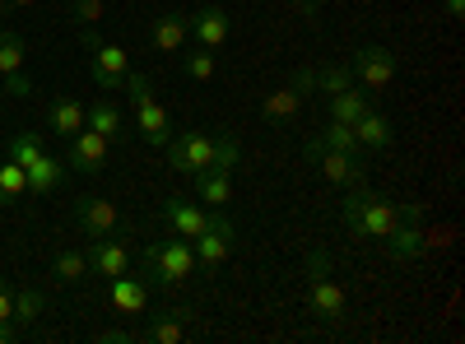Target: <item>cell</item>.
<instances>
[{
    "instance_id": "cell-1",
    "label": "cell",
    "mask_w": 465,
    "mask_h": 344,
    "mask_svg": "<svg viewBox=\"0 0 465 344\" xmlns=\"http://www.w3.org/2000/svg\"><path fill=\"white\" fill-rule=\"evenodd\" d=\"M340 214H344V228H349L354 238H377V242H381V238L405 219V205L381 201L377 191H368V186H349Z\"/></svg>"
},
{
    "instance_id": "cell-2",
    "label": "cell",
    "mask_w": 465,
    "mask_h": 344,
    "mask_svg": "<svg viewBox=\"0 0 465 344\" xmlns=\"http://www.w3.org/2000/svg\"><path fill=\"white\" fill-rule=\"evenodd\" d=\"M140 275L149 280V289H177L196 275V251H191L186 238H163V242H149L140 256Z\"/></svg>"
},
{
    "instance_id": "cell-3",
    "label": "cell",
    "mask_w": 465,
    "mask_h": 344,
    "mask_svg": "<svg viewBox=\"0 0 465 344\" xmlns=\"http://www.w3.org/2000/svg\"><path fill=\"white\" fill-rule=\"evenodd\" d=\"M307 308L322 321H340L344 317V289L331 280V256L326 247L307 251Z\"/></svg>"
},
{
    "instance_id": "cell-4",
    "label": "cell",
    "mask_w": 465,
    "mask_h": 344,
    "mask_svg": "<svg viewBox=\"0 0 465 344\" xmlns=\"http://www.w3.org/2000/svg\"><path fill=\"white\" fill-rule=\"evenodd\" d=\"M302 154L331 186H368V168H363L359 154H340V149H326L322 140H307Z\"/></svg>"
},
{
    "instance_id": "cell-5",
    "label": "cell",
    "mask_w": 465,
    "mask_h": 344,
    "mask_svg": "<svg viewBox=\"0 0 465 344\" xmlns=\"http://www.w3.org/2000/svg\"><path fill=\"white\" fill-rule=\"evenodd\" d=\"M80 43L89 47V74H94V84H103V89H122L126 70H131V61H126V47L103 43V37H98L94 28H84V33H80Z\"/></svg>"
},
{
    "instance_id": "cell-6",
    "label": "cell",
    "mask_w": 465,
    "mask_h": 344,
    "mask_svg": "<svg viewBox=\"0 0 465 344\" xmlns=\"http://www.w3.org/2000/svg\"><path fill=\"white\" fill-rule=\"evenodd\" d=\"M349 74H354V84L368 89V93H386L396 80V56L386 52L381 43H368L359 47L354 56H349Z\"/></svg>"
},
{
    "instance_id": "cell-7",
    "label": "cell",
    "mask_w": 465,
    "mask_h": 344,
    "mask_svg": "<svg viewBox=\"0 0 465 344\" xmlns=\"http://www.w3.org/2000/svg\"><path fill=\"white\" fill-rule=\"evenodd\" d=\"M163 149H168V168H173V172L196 177V172H205V168L214 163L219 140H214V135H205V131H182V135H177V140H168Z\"/></svg>"
},
{
    "instance_id": "cell-8",
    "label": "cell",
    "mask_w": 465,
    "mask_h": 344,
    "mask_svg": "<svg viewBox=\"0 0 465 344\" xmlns=\"http://www.w3.org/2000/svg\"><path fill=\"white\" fill-rule=\"evenodd\" d=\"M232 242H238V228H232V219H223L219 210L210 214V223H205V233L196 238V265H205V270H219V265L232 256Z\"/></svg>"
},
{
    "instance_id": "cell-9",
    "label": "cell",
    "mask_w": 465,
    "mask_h": 344,
    "mask_svg": "<svg viewBox=\"0 0 465 344\" xmlns=\"http://www.w3.org/2000/svg\"><path fill=\"white\" fill-rule=\"evenodd\" d=\"M317 93V80H312V70H298L293 80L284 84V89H275L265 103H261V117L265 122H289V117H298V107Z\"/></svg>"
},
{
    "instance_id": "cell-10",
    "label": "cell",
    "mask_w": 465,
    "mask_h": 344,
    "mask_svg": "<svg viewBox=\"0 0 465 344\" xmlns=\"http://www.w3.org/2000/svg\"><path fill=\"white\" fill-rule=\"evenodd\" d=\"M107 149H112V140L107 135H98V131H74L70 135V149H65V163L74 168V172H103L107 168Z\"/></svg>"
},
{
    "instance_id": "cell-11",
    "label": "cell",
    "mask_w": 465,
    "mask_h": 344,
    "mask_svg": "<svg viewBox=\"0 0 465 344\" xmlns=\"http://www.w3.org/2000/svg\"><path fill=\"white\" fill-rule=\"evenodd\" d=\"M84 256H89V275H103V280H116V275H126V270H131V247H126V242H116L112 233L94 238Z\"/></svg>"
},
{
    "instance_id": "cell-12",
    "label": "cell",
    "mask_w": 465,
    "mask_h": 344,
    "mask_svg": "<svg viewBox=\"0 0 465 344\" xmlns=\"http://www.w3.org/2000/svg\"><path fill=\"white\" fill-rule=\"evenodd\" d=\"M107 302H112V312H122V317H140L149 308V280L131 275V270L107 280Z\"/></svg>"
},
{
    "instance_id": "cell-13",
    "label": "cell",
    "mask_w": 465,
    "mask_h": 344,
    "mask_svg": "<svg viewBox=\"0 0 465 344\" xmlns=\"http://www.w3.org/2000/svg\"><path fill=\"white\" fill-rule=\"evenodd\" d=\"M74 219H80L89 238H103V233L122 228V210H116V201H103V196H80L74 201Z\"/></svg>"
},
{
    "instance_id": "cell-14",
    "label": "cell",
    "mask_w": 465,
    "mask_h": 344,
    "mask_svg": "<svg viewBox=\"0 0 465 344\" xmlns=\"http://www.w3.org/2000/svg\"><path fill=\"white\" fill-rule=\"evenodd\" d=\"M186 24H191V37H196V47H210V52H219L223 43H228V10L223 5H201L196 15H186Z\"/></svg>"
},
{
    "instance_id": "cell-15",
    "label": "cell",
    "mask_w": 465,
    "mask_h": 344,
    "mask_svg": "<svg viewBox=\"0 0 465 344\" xmlns=\"http://www.w3.org/2000/svg\"><path fill=\"white\" fill-rule=\"evenodd\" d=\"M163 223L173 228L177 238L196 242L205 233V223H210V210L205 205H191V201H163Z\"/></svg>"
},
{
    "instance_id": "cell-16",
    "label": "cell",
    "mask_w": 465,
    "mask_h": 344,
    "mask_svg": "<svg viewBox=\"0 0 465 344\" xmlns=\"http://www.w3.org/2000/svg\"><path fill=\"white\" fill-rule=\"evenodd\" d=\"M149 43H153V52H163V56L186 52V43H191V24H186V15H159V19L149 24Z\"/></svg>"
},
{
    "instance_id": "cell-17",
    "label": "cell",
    "mask_w": 465,
    "mask_h": 344,
    "mask_svg": "<svg viewBox=\"0 0 465 344\" xmlns=\"http://www.w3.org/2000/svg\"><path fill=\"white\" fill-rule=\"evenodd\" d=\"M84 103L80 98H70V93H61V98H52L47 103V126H52V135H61V140H70L74 131H84Z\"/></svg>"
},
{
    "instance_id": "cell-18",
    "label": "cell",
    "mask_w": 465,
    "mask_h": 344,
    "mask_svg": "<svg viewBox=\"0 0 465 344\" xmlns=\"http://www.w3.org/2000/svg\"><path fill=\"white\" fill-rule=\"evenodd\" d=\"M135 126H140V135H144L149 144H159V149H163V144L173 140V112H168L163 103H153V98H149V103L135 107Z\"/></svg>"
},
{
    "instance_id": "cell-19",
    "label": "cell",
    "mask_w": 465,
    "mask_h": 344,
    "mask_svg": "<svg viewBox=\"0 0 465 344\" xmlns=\"http://www.w3.org/2000/svg\"><path fill=\"white\" fill-rule=\"evenodd\" d=\"M24 172H28V191H33V196H56L61 182H65V159L43 154L37 163H28Z\"/></svg>"
},
{
    "instance_id": "cell-20",
    "label": "cell",
    "mask_w": 465,
    "mask_h": 344,
    "mask_svg": "<svg viewBox=\"0 0 465 344\" xmlns=\"http://www.w3.org/2000/svg\"><path fill=\"white\" fill-rule=\"evenodd\" d=\"M363 112H372V93L359 89V84H349L331 98V122H340V126H354Z\"/></svg>"
},
{
    "instance_id": "cell-21",
    "label": "cell",
    "mask_w": 465,
    "mask_h": 344,
    "mask_svg": "<svg viewBox=\"0 0 465 344\" xmlns=\"http://www.w3.org/2000/svg\"><path fill=\"white\" fill-rule=\"evenodd\" d=\"M354 140H359V149H386L396 140V126H391V117H381V112L372 107L354 122Z\"/></svg>"
},
{
    "instance_id": "cell-22",
    "label": "cell",
    "mask_w": 465,
    "mask_h": 344,
    "mask_svg": "<svg viewBox=\"0 0 465 344\" xmlns=\"http://www.w3.org/2000/svg\"><path fill=\"white\" fill-rule=\"evenodd\" d=\"M196 196L205 201V205H228L232 201V172H223V168H205V172H196Z\"/></svg>"
},
{
    "instance_id": "cell-23",
    "label": "cell",
    "mask_w": 465,
    "mask_h": 344,
    "mask_svg": "<svg viewBox=\"0 0 465 344\" xmlns=\"http://www.w3.org/2000/svg\"><path fill=\"white\" fill-rule=\"evenodd\" d=\"M182 335H186V308H182V312L149 317V326L140 330V339H149V344H177Z\"/></svg>"
},
{
    "instance_id": "cell-24",
    "label": "cell",
    "mask_w": 465,
    "mask_h": 344,
    "mask_svg": "<svg viewBox=\"0 0 465 344\" xmlns=\"http://www.w3.org/2000/svg\"><path fill=\"white\" fill-rule=\"evenodd\" d=\"M24 196H28V172L15 159H5L0 163V205H19Z\"/></svg>"
},
{
    "instance_id": "cell-25",
    "label": "cell",
    "mask_w": 465,
    "mask_h": 344,
    "mask_svg": "<svg viewBox=\"0 0 465 344\" xmlns=\"http://www.w3.org/2000/svg\"><path fill=\"white\" fill-rule=\"evenodd\" d=\"M84 126H89V131H98V135H107V140H116V135L126 131V126H122V112H116L112 103H103V98L84 112Z\"/></svg>"
},
{
    "instance_id": "cell-26",
    "label": "cell",
    "mask_w": 465,
    "mask_h": 344,
    "mask_svg": "<svg viewBox=\"0 0 465 344\" xmlns=\"http://www.w3.org/2000/svg\"><path fill=\"white\" fill-rule=\"evenodd\" d=\"M52 275L61 280V284H80L84 275H89V256L84 251H56V260H52Z\"/></svg>"
},
{
    "instance_id": "cell-27",
    "label": "cell",
    "mask_w": 465,
    "mask_h": 344,
    "mask_svg": "<svg viewBox=\"0 0 465 344\" xmlns=\"http://www.w3.org/2000/svg\"><path fill=\"white\" fill-rule=\"evenodd\" d=\"M43 308H47L43 289H19V293H15V326H19V330H28L37 317H43Z\"/></svg>"
},
{
    "instance_id": "cell-28",
    "label": "cell",
    "mask_w": 465,
    "mask_h": 344,
    "mask_svg": "<svg viewBox=\"0 0 465 344\" xmlns=\"http://www.w3.org/2000/svg\"><path fill=\"white\" fill-rule=\"evenodd\" d=\"M182 65H186V74H191L196 84L214 80V70H219V61H214L210 47H191V52H182Z\"/></svg>"
},
{
    "instance_id": "cell-29",
    "label": "cell",
    "mask_w": 465,
    "mask_h": 344,
    "mask_svg": "<svg viewBox=\"0 0 465 344\" xmlns=\"http://www.w3.org/2000/svg\"><path fill=\"white\" fill-rule=\"evenodd\" d=\"M43 154H47V149H43V140H37L33 131H15V135H10V159H15L19 168L37 163V159H43Z\"/></svg>"
},
{
    "instance_id": "cell-30",
    "label": "cell",
    "mask_w": 465,
    "mask_h": 344,
    "mask_svg": "<svg viewBox=\"0 0 465 344\" xmlns=\"http://www.w3.org/2000/svg\"><path fill=\"white\" fill-rule=\"evenodd\" d=\"M24 56H28L24 37L19 33H0V80L15 74V70H24Z\"/></svg>"
},
{
    "instance_id": "cell-31",
    "label": "cell",
    "mask_w": 465,
    "mask_h": 344,
    "mask_svg": "<svg viewBox=\"0 0 465 344\" xmlns=\"http://www.w3.org/2000/svg\"><path fill=\"white\" fill-rule=\"evenodd\" d=\"M312 80H317V93H326V98H335L340 89H349L354 84V74H349V65H322V70H312Z\"/></svg>"
},
{
    "instance_id": "cell-32",
    "label": "cell",
    "mask_w": 465,
    "mask_h": 344,
    "mask_svg": "<svg viewBox=\"0 0 465 344\" xmlns=\"http://www.w3.org/2000/svg\"><path fill=\"white\" fill-rule=\"evenodd\" d=\"M326 149H340V154H363L359 149V140H354V126H340V122H331L322 135H317Z\"/></svg>"
},
{
    "instance_id": "cell-33",
    "label": "cell",
    "mask_w": 465,
    "mask_h": 344,
    "mask_svg": "<svg viewBox=\"0 0 465 344\" xmlns=\"http://www.w3.org/2000/svg\"><path fill=\"white\" fill-rule=\"evenodd\" d=\"M70 15L80 19L84 28H94V24H103V15H107V0H70Z\"/></svg>"
},
{
    "instance_id": "cell-34",
    "label": "cell",
    "mask_w": 465,
    "mask_h": 344,
    "mask_svg": "<svg viewBox=\"0 0 465 344\" xmlns=\"http://www.w3.org/2000/svg\"><path fill=\"white\" fill-rule=\"evenodd\" d=\"M122 89H126V98H131V112H135L140 103H149V98H153V84H149V74H131V70H126Z\"/></svg>"
},
{
    "instance_id": "cell-35",
    "label": "cell",
    "mask_w": 465,
    "mask_h": 344,
    "mask_svg": "<svg viewBox=\"0 0 465 344\" xmlns=\"http://www.w3.org/2000/svg\"><path fill=\"white\" fill-rule=\"evenodd\" d=\"M0 89H5L10 98H33V80H28V74H24V70H15V74H5V84H0Z\"/></svg>"
},
{
    "instance_id": "cell-36",
    "label": "cell",
    "mask_w": 465,
    "mask_h": 344,
    "mask_svg": "<svg viewBox=\"0 0 465 344\" xmlns=\"http://www.w3.org/2000/svg\"><path fill=\"white\" fill-rule=\"evenodd\" d=\"M0 321H15V289H10V280H0Z\"/></svg>"
},
{
    "instance_id": "cell-37",
    "label": "cell",
    "mask_w": 465,
    "mask_h": 344,
    "mask_svg": "<svg viewBox=\"0 0 465 344\" xmlns=\"http://www.w3.org/2000/svg\"><path fill=\"white\" fill-rule=\"evenodd\" d=\"M140 339V330H98V344H131Z\"/></svg>"
},
{
    "instance_id": "cell-38",
    "label": "cell",
    "mask_w": 465,
    "mask_h": 344,
    "mask_svg": "<svg viewBox=\"0 0 465 344\" xmlns=\"http://www.w3.org/2000/svg\"><path fill=\"white\" fill-rule=\"evenodd\" d=\"M19 335H24V330H19L15 321H0V344H15Z\"/></svg>"
},
{
    "instance_id": "cell-39",
    "label": "cell",
    "mask_w": 465,
    "mask_h": 344,
    "mask_svg": "<svg viewBox=\"0 0 465 344\" xmlns=\"http://www.w3.org/2000/svg\"><path fill=\"white\" fill-rule=\"evenodd\" d=\"M447 15L451 19H465V0H447Z\"/></svg>"
},
{
    "instance_id": "cell-40",
    "label": "cell",
    "mask_w": 465,
    "mask_h": 344,
    "mask_svg": "<svg viewBox=\"0 0 465 344\" xmlns=\"http://www.w3.org/2000/svg\"><path fill=\"white\" fill-rule=\"evenodd\" d=\"M289 5H298V10H312V5H317V0H289Z\"/></svg>"
},
{
    "instance_id": "cell-41",
    "label": "cell",
    "mask_w": 465,
    "mask_h": 344,
    "mask_svg": "<svg viewBox=\"0 0 465 344\" xmlns=\"http://www.w3.org/2000/svg\"><path fill=\"white\" fill-rule=\"evenodd\" d=\"M10 5H15V10H28V5H37V0H10Z\"/></svg>"
},
{
    "instance_id": "cell-42",
    "label": "cell",
    "mask_w": 465,
    "mask_h": 344,
    "mask_svg": "<svg viewBox=\"0 0 465 344\" xmlns=\"http://www.w3.org/2000/svg\"><path fill=\"white\" fill-rule=\"evenodd\" d=\"M5 10H10V0H0V15H5Z\"/></svg>"
},
{
    "instance_id": "cell-43",
    "label": "cell",
    "mask_w": 465,
    "mask_h": 344,
    "mask_svg": "<svg viewBox=\"0 0 465 344\" xmlns=\"http://www.w3.org/2000/svg\"><path fill=\"white\" fill-rule=\"evenodd\" d=\"M0 98H5V89H0Z\"/></svg>"
}]
</instances>
